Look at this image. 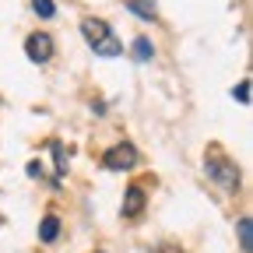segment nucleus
Instances as JSON below:
<instances>
[{
    "mask_svg": "<svg viewBox=\"0 0 253 253\" xmlns=\"http://www.w3.org/2000/svg\"><path fill=\"white\" fill-rule=\"evenodd\" d=\"M204 169H208V176H211V183H218L221 190H239V169L229 162L225 155H218V151H211L208 158H204Z\"/></svg>",
    "mask_w": 253,
    "mask_h": 253,
    "instance_id": "1",
    "label": "nucleus"
},
{
    "mask_svg": "<svg viewBox=\"0 0 253 253\" xmlns=\"http://www.w3.org/2000/svg\"><path fill=\"white\" fill-rule=\"evenodd\" d=\"M25 53L32 63H46L53 56V39L46 36V32H32V36L25 39Z\"/></svg>",
    "mask_w": 253,
    "mask_h": 253,
    "instance_id": "2",
    "label": "nucleus"
},
{
    "mask_svg": "<svg viewBox=\"0 0 253 253\" xmlns=\"http://www.w3.org/2000/svg\"><path fill=\"white\" fill-rule=\"evenodd\" d=\"M134 166H137V151L130 144H116L106 155V169H134Z\"/></svg>",
    "mask_w": 253,
    "mask_h": 253,
    "instance_id": "3",
    "label": "nucleus"
},
{
    "mask_svg": "<svg viewBox=\"0 0 253 253\" xmlns=\"http://www.w3.org/2000/svg\"><path fill=\"white\" fill-rule=\"evenodd\" d=\"M81 32H84L88 46H99L102 39H109V36H113V28H109L106 21H99V18H84V21H81Z\"/></svg>",
    "mask_w": 253,
    "mask_h": 253,
    "instance_id": "4",
    "label": "nucleus"
},
{
    "mask_svg": "<svg viewBox=\"0 0 253 253\" xmlns=\"http://www.w3.org/2000/svg\"><path fill=\"white\" fill-rule=\"evenodd\" d=\"M126 7H130L141 21H155L158 14H155V4H151V0H126Z\"/></svg>",
    "mask_w": 253,
    "mask_h": 253,
    "instance_id": "5",
    "label": "nucleus"
},
{
    "mask_svg": "<svg viewBox=\"0 0 253 253\" xmlns=\"http://www.w3.org/2000/svg\"><path fill=\"white\" fill-rule=\"evenodd\" d=\"M56 232H60V221H56V214H46V218H42V229H39L42 243H53V239H56Z\"/></svg>",
    "mask_w": 253,
    "mask_h": 253,
    "instance_id": "6",
    "label": "nucleus"
},
{
    "mask_svg": "<svg viewBox=\"0 0 253 253\" xmlns=\"http://www.w3.org/2000/svg\"><path fill=\"white\" fill-rule=\"evenodd\" d=\"M91 49H95V53H99V56H120V53H123V46L116 42V36H109V39H102L99 46H91Z\"/></svg>",
    "mask_w": 253,
    "mask_h": 253,
    "instance_id": "7",
    "label": "nucleus"
},
{
    "mask_svg": "<svg viewBox=\"0 0 253 253\" xmlns=\"http://www.w3.org/2000/svg\"><path fill=\"white\" fill-rule=\"evenodd\" d=\"M236 229H239V246H243V253H250V250H253V239H250V214L239 218Z\"/></svg>",
    "mask_w": 253,
    "mask_h": 253,
    "instance_id": "8",
    "label": "nucleus"
},
{
    "mask_svg": "<svg viewBox=\"0 0 253 253\" xmlns=\"http://www.w3.org/2000/svg\"><path fill=\"white\" fill-rule=\"evenodd\" d=\"M32 11H36L39 18H53L56 14V4H53V0H32Z\"/></svg>",
    "mask_w": 253,
    "mask_h": 253,
    "instance_id": "9",
    "label": "nucleus"
},
{
    "mask_svg": "<svg viewBox=\"0 0 253 253\" xmlns=\"http://www.w3.org/2000/svg\"><path fill=\"white\" fill-rule=\"evenodd\" d=\"M134 56H137V60H151V56H155V46H151L148 39H134Z\"/></svg>",
    "mask_w": 253,
    "mask_h": 253,
    "instance_id": "10",
    "label": "nucleus"
},
{
    "mask_svg": "<svg viewBox=\"0 0 253 253\" xmlns=\"http://www.w3.org/2000/svg\"><path fill=\"white\" fill-rule=\"evenodd\" d=\"M137 208H141V190L137 186H130V194H126V214H137Z\"/></svg>",
    "mask_w": 253,
    "mask_h": 253,
    "instance_id": "11",
    "label": "nucleus"
},
{
    "mask_svg": "<svg viewBox=\"0 0 253 253\" xmlns=\"http://www.w3.org/2000/svg\"><path fill=\"white\" fill-rule=\"evenodd\" d=\"M236 102H250V81H239V88H236Z\"/></svg>",
    "mask_w": 253,
    "mask_h": 253,
    "instance_id": "12",
    "label": "nucleus"
},
{
    "mask_svg": "<svg viewBox=\"0 0 253 253\" xmlns=\"http://www.w3.org/2000/svg\"><path fill=\"white\" fill-rule=\"evenodd\" d=\"M166 253H169V250H166Z\"/></svg>",
    "mask_w": 253,
    "mask_h": 253,
    "instance_id": "13",
    "label": "nucleus"
}]
</instances>
